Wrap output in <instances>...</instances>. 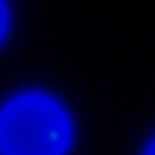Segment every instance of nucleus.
<instances>
[{"label": "nucleus", "mask_w": 155, "mask_h": 155, "mask_svg": "<svg viewBox=\"0 0 155 155\" xmlns=\"http://www.w3.org/2000/svg\"><path fill=\"white\" fill-rule=\"evenodd\" d=\"M69 144V120L46 95H22L0 111L2 155H64Z\"/></svg>", "instance_id": "f257e3e1"}, {"label": "nucleus", "mask_w": 155, "mask_h": 155, "mask_svg": "<svg viewBox=\"0 0 155 155\" xmlns=\"http://www.w3.org/2000/svg\"><path fill=\"white\" fill-rule=\"evenodd\" d=\"M6 26H8V11L4 6V0H0V40L6 33Z\"/></svg>", "instance_id": "f03ea898"}, {"label": "nucleus", "mask_w": 155, "mask_h": 155, "mask_svg": "<svg viewBox=\"0 0 155 155\" xmlns=\"http://www.w3.org/2000/svg\"><path fill=\"white\" fill-rule=\"evenodd\" d=\"M146 155H155V142H153V144L150 146V150L146 151Z\"/></svg>", "instance_id": "7ed1b4c3"}]
</instances>
